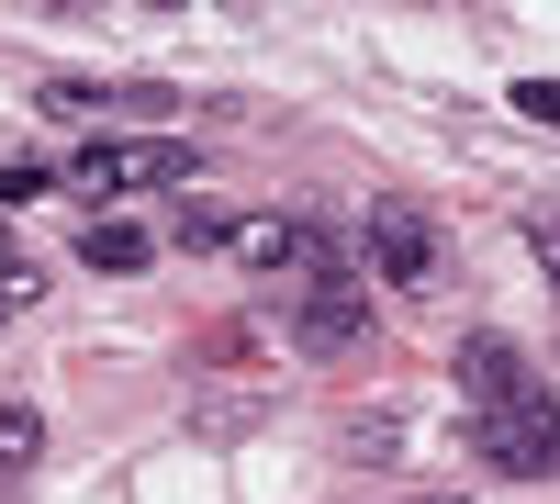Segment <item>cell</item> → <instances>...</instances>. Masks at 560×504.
Wrapping results in <instances>:
<instances>
[{
	"mask_svg": "<svg viewBox=\"0 0 560 504\" xmlns=\"http://www.w3.org/2000/svg\"><path fill=\"white\" fill-rule=\"evenodd\" d=\"M359 258L382 269L393 292H427L438 281V224H427V202H404V191H382L359 213Z\"/></svg>",
	"mask_w": 560,
	"mask_h": 504,
	"instance_id": "6da1fadb",
	"label": "cell"
},
{
	"mask_svg": "<svg viewBox=\"0 0 560 504\" xmlns=\"http://www.w3.org/2000/svg\"><path fill=\"white\" fill-rule=\"evenodd\" d=\"M471 448L493 471H516V482H560V415H549V392L516 403V415H471Z\"/></svg>",
	"mask_w": 560,
	"mask_h": 504,
	"instance_id": "7a4b0ae2",
	"label": "cell"
},
{
	"mask_svg": "<svg viewBox=\"0 0 560 504\" xmlns=\"http://www.w3.org/2000/svg\"><path fill=\"white\" fill-rule=\"evenodd\" d=\"M292 337H303L314 359H348V348H382V314H370V292H359V269H348V281H314V292H303V314H292Z\"/></svg>",
	"mask_w": 560,
	"mask_h": 504,
	"instance_id": "3957f363",
	"label": "cell"
},
{
	"mask_svg": "<svg viewBox=\"0 0 560 504\" xmlns=\"http://www.w3.org/2000/svg\"><path fill=\"white\" fill-rule=\"evenodd\" d=\"M459 403L471 415H516V403H538V382H527V359H516V337H459Z\"/></svg>",
	"mask_w": 560,
	"mask_h": 504,
	"instance_id": "277c9868",
	"label": "cell"
},
{
	"mask_svg": "<svg viewBox=\"0 0 560 504\" xmlns=\"http://www.w3.org/2000/svg\"><path fill=\"white\" fill-rule=\"evenodd\" d=\"M57 179H68V202H79V224H102V213H113V202L135 191V146H102V134H90V146H79V157H68Z\"/></svg>",
	"mask_w": 560,
	"mask_h": 504,
	"instance_id": "5b68a950",
	"label": "cell"
},
{
	"mask_svg": "<svg viewBox=\"0 0 560 504\" xmlns=\"http://www.w3.org/2000/svg\"><path fill=\"white\" fill-rule=\"evenodd\" d=\"M79 258H90V269H102V281H135V269H147L158 247H147V236H135V224H124V213H102V224H79Z\"/></svg>",
	"mask_w": 560,
	"mask_h": 504,
	"instance_id": "8992f818",
	"label": "cell"
},
{
	"mask_svg": "<svg viewBox=\"0 0 560 504\" xmlns=\"http://www.w3.org/2000/svg\"><path fill=\"white\" fill-rule=\"evenodd\" d=\"M45 113H68V124H102V113H135V79H45Z\"/></svg>",
	"mask_w": 560,
	"mask_h": 504,
	"instance_id": "52a82bcc",
	"label": "cell"
},
{
	"mask_svg": "<svg viewBox=\"0 0 560 504\" xmlns=\"http://www.w3.org/2000/svg\"><path fill=\"white\" fill-rule=\"evenodd\" d=\"M191 426H202V437H247V426H269V392H202Z\"/></svg>",
	"mask_w": 560,
	"mask_h": 504,
	"instance_id": "ba28073f",
	"label": "cell"
},
{
	"mask_svg": "<svg viewBox=\"0 0 560 504\" xmlns=\"http://www.w3.org/2000/svg\"><path fill=\"white\" fill-rule=\"evenodd\" d=\"M236 224L247 213H224V202H168V236L179 247H236Z\"/></svg>",
	"mask_w": 560,
	"mask_h": 504,
	"instance_id": "9c48e42d",
	"label": "cell"
},
{
	"mask_svg": "<svg viewBox=\"0 0 560 504\" xmlns=\"http://www.w3.org/2000/svg\"><path fill=\"white\" fill-rule=\"evenodd\" d=\"M191 168H202L191 146H168V134H147V146H135V191H179Z\"/></svg>",
	"mask_w": 560,
	"mask_h": 504,
	"instance_id": "30bf717a",
	"label": "cell"
},
{
	"mask_svg": "<svg viewBox=\"0 0 560 504\" xmlns=\"http://www.w3.org/2000/svg\"><path fill=\"white\" fill-rule=\"evenodd\" d=\"M34 448H45V415L34 403H0V471H34Z\"/></svg>",
	"mask_w": 560,
	"mask_h": 504,
	"instance_id": "8fae6325",
	"label": "cell"
},
{
	"mask_svg": "<svg viewBox=\"0 0 560 504\" xmlns=\"http://www.w3.org/2000/svg\"><path fill=\"white\" fill-rule=\"evenodd\" d=\"M34 303H45V269L0 247V326H12V314H34Z\"/></svg>",
	"mask_w": 560,
	"mask_h": 504,
	"instance_id": "7c38bea8",
	"label": "cell"
},
{
	"mask_svg": "<svg viewBox=\"0 0 560 504\" xmlns=\"http://www.w3.org/2000/svg\"><path fill=\"white\" fill-rule=\"evenodd\" d=\"M45 179H57V168H45V157H0V213H12V202H34Z\"/></svg>",
	"mask_w": 560,
	"mask_h": 504,
	"instance_id": "4fadbf2b",
	"label": "cell"
},
{
	"mask_svg": "<svg viewBox=\"0 0 560 504\" xmlns=\"http://www.w3.org/2000/svg\"><path fill=\"white\" fill-rule=\"evenodd\" d=\"M348 448H359V460H404V426H393V415H370V426H348Z\"/></svg>",
	"mask_w": 560,
	"mask_h": 504,
	"instance_id": "5bb4252c",
	"label": "cell"
},
{
	"mask_svg": "<svg viewBox=\"0 0 560 504\" xmlns=\"http://www.w3.org/2000/svg\"><path fill=\"white\" fill-rule=\"evenodd\" d=\"M516 113L527 124H560V79H516Z\"/></svg>",
	"mask_w": 560,
	"mask_h": 504,
	"instance_id": "9a60e30c",
	"label": "cell"
},
{
	"mask_svg": "<svg viewBox=\"0 0 560 504\" xmlns=\"http://www.w3.org/2000/svg\"><path fill=\"white\" fill-rule=\"evenodd\" d=\"M527 247H538V269H549V292H560V213H527Z\"/></svg>",
	"mask_w": 560,
	"mask_h": 504,
	"instance_id": "2e32d148",
	"label": "cell"
},
{
	"mask_svg": "<svg viewBox=\"0 0 560 504\" xmlns=\"http://www.w3.org/2000/svg\"><path fill=\"white\" fill-rule=\"evenodd\" d=\"M427 504H459V493H427Z\"/></svg>",
	"mask_w": 560,
	"mask_h": 504,
	"instance_id": "e0dca14e",
	"label": "cell"
}]
</instances>
